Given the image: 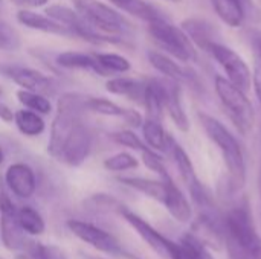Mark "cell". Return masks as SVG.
Here are the masks:
<instances>
[{"label": "cell", "instance_id": "obj_1", "mask_svg": "<svg viewBox=\"0 0 261 259\" xmlns=\"http://www.w3.org/2000/svg\"><path fill=\"white\" fill-rule=\"evenodd\" d=\"M200 119V124L203 130L206 131L208 137L219 147L223 162L228 168L229 172V183L232 191H240L245 183H246V163H245V156L242 151V147L236 140V137L229 133V130L216 118L206 114V113H199L197 114Z\"/></svg>", "mask_w": 261, "mask_h": 259}, {"label": "cell", "instance_id": "obj_2", "mask_svg": "<svg viewBox=\"0 0 261 259\" xmlns=\"http://www.w3.org/2000/svg\"><path fill=\"white\" fill-rule=\"evenodd\" d=\"M87 96L81 93L67 92L63 93L57 102V114L52 121L50 137L47 143V153L50 157H57L66 139L72 130L83 122V113L86 111Z\"/></svg>", "mask_w": 261, "mask_h": 259}, {"label": "cell", "instance_id": "obj_3", "mask_svg": "<svg viewBox=\"0 0 261 259\" xmlns=\"http://www.w3.org/2000/svg\"><path fill=\"white\" fill-rule=\"evenodd\" d=\"M75 9L87 20V23L116 43H122V37L130 31V23L115 8L99 0H73Z\"/></svg>", "mask_w": 261, "mask_h": 259}, {"label": "cell", "instance_id": "obj_4", "mask_svg": "<svg viewBox=\"0 0 261 259\" xmlns=\"http://www.w3.org/2000/svg\"><path fill=\"white\" fill-rule=\"evenodd\" d=\"M223 223L228 241L236 244L251 259H261V237L255 229L252 214L246 203L234 206L225 215Z\"/></svg>", "mask_w": 261, "mask_h": 259}, {"label": "cell", "instance_id": "obj_5", "mask_svg": "<svg viewBox=\"0 0 261 259\" xmlns=\"http://www.w3.org/2000/svg\"><path fill=\"white\" fill-rule=\"evenodd\" d=\"M216 92L237 130L243 136H248L255 125V111L246 96V92L234 85L225 76L216 78Z\"/></svg>", "mask_w": 261, "mask_h": 259}, {"label": "cell", "instance_id": "obj_6", "mask_svg": "<svg viewBox=\"0 0 261 259\" xmlns=\"http://www.w3.org/2000/svg\"><path fill=\"white\" fill-rule=\"evenodd\" d=\"M148 34L170 56L182 63H193L197 60V50L187 32L182 27L171 24L164 17L148 21Z\"/></svg>", "mask_w": 261, "mask_h": 259}, {"label": "cell", "instance_id": "obj_7", "mask_svg": "<svg viewBox=\"0 0 261 259\" xmlns=\"http://www.w3.org/2000/svg\"><path fill=\"white\" fill-rule=\"evenodd\" d=\"M206 52H210L216 61L222 66V69L226 72L228 79L237 85L239 89H242L243 92H248L252 85V73L248 67V64L245 63V60L234 52L231 47L220 44L217 41H213L208 44Z\"/></svg>", "mask_w": 261, "mask_h": 259}, {"label": "cell", "instance_id": "obj_8", "mask_svg": "<svg viewBox=\"0 0 261 259\" xmlns=\"http://www.w3.org/2000/svg\"><path fill=\"white\" fill-rule=\"evenodd\" d=\"M44 14H47L58 23L66 26L70 31L72 37L83 38L93 44H99V43H112L113 44V41L110 38H107L106 35L95 31L76 9H72L64 5H49L46 8Z\"/></svg>", "mask_w": 261, "mask_h": 259}, {"label": "cell", "instance_id": "obj_9", "mask_svg": "<svg viewBox=\"0 0 261 259\" xmlns=\"http://www.w3.org/2000/svg\"><path fill=\"white\" fill-rule=\"evenodd\" d=\"M118 214L139 234V237L161 256L168 259H176L179 253V243H174L168 238H165L162 234H159L151 224H148L144 218L127 209L125 206H121Z\"/></svg>", "mask_w": 261, "mask_h": 259}, {"label": "cell", "instance_id": "obj_10", "mask_svg": "<svg viewBox=\"0 0 261 259\" xmlns=\"http://www.w3.org/2000/svg\"><path fill=\"white\" fill-rule=\"evenodd\" d=\"M0 75L8 78L14 84L20 85V89L37 92L46 96L54 95V92L57 90V82L50 76L28 66L5 63V64H0Z\"/></svg>", "mask_w": 261, "mask_h": 259}, {"label": "cell", "instance_id": "obj_11", "mask_svg": "<svg viewBox=\"0 0 261 259\" xmlns=\"http://www.w3.org/2000/svg\"><path fill=\"white\" fill-rule=\"evenodd\" d=\"M67 229L76 237L80 238L83 243L92 246L93 249L109 253V255H124V250L119 244V241L110 235L109 232H106L104 229L92 224V223H86L81 220H69L67 221Z\"/></svg>", "mask_w": 261, "mask_h": 259}, {"label": "cell", "instance_id": "obj_12", "mask_svg": "<svg viewBox=\"0 0 261 259\" xmlns=\"http://www.w3.org/2000/svg\"><path fill=\"white\" fill-rule=\"evenodd\" d=\"M90 151H92V133L84 122H80L66 139L55 160L66 166L76 168L86 162Z\"/></svg>", "mask_w": 261, "mask_h": 259}, {"label": "cell", "instance_id": "obj_13", "mask_svg": "<svg viewBox=\"0 0 261 259\" xmlns=\"http://www.w3.org/2000/svg\"><path fill=\"white\" fill-rule=\"evenodd\" d=\"M173 157H174V162H176L177 169L180 172V177L184 179L185 185L190 189V194H191L193 202L197 203V206L202 208L203 211L213 208L211 198H210L208 192L205 191V188L202 186V183L199 182L197 174H196V169H194L193 162H191L190 156L187 154V151L180 145L174 143L173 145Z\"/></svg>", "mask_w": 261, "mask_h": 259}, {"label": "cell", "instance_id": "obj_14", "mask_svg": "<svg viewBox=\"0 0 261 259\" xmlns=\"http://www.w3.org/2000/svg\"><path fill=\"white\" fill-rule=\"evenodd\" d=\"M5 183L18 198H31L37 191V179L34 169L21 162L12 163L5 172Z\"/></svg>", "mask_w": 261, "mask_h": 259}, {"label": "cell", "instance_id": "obj_15", "mask_svg": "<svg viewBox=\"0 0 261 259\" xmlns=\"http://www.w3.org/2000/svg\"><path fill=\"white\" fill-rule=\"evenodd\" d=\"M162 96H164V107L168 111L171 121L180 131L190 130V121L184 108L182 102V89L176 81H162Z\"/></svg>", "mask_w": 261, "mask_h": 259}, {"label": "cell", "instance_id": "obj_16", "mask_svg": "<svg viewBox=\"0 0 261 259\" xmlns=\"http://www.w3.org/2000/svg\"><path fill=\"white\" fill-rule=\"evenodd\" d=\"M17 21L32 31L52 34V35H63V37H72L70 31L49 17L47 14H38L34 9H20L17 12Z\"/></svg>", "mask_w": 261, "mask_h": 259}, {"label": "cell", "instance_id": "obj_17", "mask_svg": "<svg viewBox=\"0 0 261 259\" xmlns=\"http://www.w3.org/2000/svg\"><path fill=\"white\" fill-rule=\"evenodd\" d=\"M161 180L165 182V198L162 205L168 209V212L171 214L174 220H177L179 223H188L193 217L190 202L187 200L184 192L177 188L171 176L167 179H161Z\"/></svg>", "mask_w": 261, "mask_h": 259}, {"label": "cell", "instance_id": "obj_18", "mask_svg": "<svg viewBox=\"0 0 261 259\" xmlns=\"http://www.w3.org/2000/svg\"><path fill=\"white\" fill-rule=\"evenodd\" d=\"M24 231L21 229L18 220H17V211L11 212H2L0 218V237L3 246L11 252H21L24 246L28 244V240L24 237Z\"/></svg>", "mask_w": 261, "mask_h": 259}, {"label": "cell", "instance_id": "obj_19", "mask_svg": "<svg viewBox=\"0 0 261 259\" xmlns=\"http://www.w3.org/2000/svg\"><path fill=\"white\" fill-rule=\"evenodd\" d=\"M55 63L67 70H89L93 72L99 76H107L109 73L99 66L98 60L95 55H89L84 52H73V50H66L61 52L55 56Z\"/></svg>", "mask_w": 261, "mask_h": 259}, {"label": "cell", "instance_id": "obj_20", "mask_svg": "<svg viewBox=\"0 0 261 259\" xmlns=\"http://www.w3.org/2000/svg\"><path fill=\"white\" fill-rule=\"evenodd\" d=\"M147 58L150 61V64L161 72L164 76H167L171 81H176L179 84L182 82H191V76L190 72L187 69H184L180 64H177L170 55L158 52V50H148Z\"/></svg>", "mask_w": 261, "mask_h": 259}, {"label": "cell", "instance_id": "obj_21", "mask_svg": "<svg viewBox=\"0 0 261 259\" xmlns=\"http://www.w3.org/2000/svg\"><path fill=\"white\" fill-rule=\"evenodd\" d=\"M145 85H147V82H141L135 78L118 76V78H110L106 82V90L112 95L125 96L132 101L144 104Z\"/></svg>", "mask_w": 261, "mask_h": 259}, {"label": "cell", "instance_id": "obj_22", "mask_svg": "<svg viewBox=\"0 0 261 259\" xmlns=\"http://www.w3.org/2000/svg\"><path fill=\"white\" fill-rule=\"evenodd\" d=\"M14 124L17 130L26 137H38L44 133L46 124L40 113H35L28 108L17 110L14 114Z\"/></svg>", "mask_w": 261, "mask_h": 259}, {"label": "cell", "instance_id": "obj_23", "mask_svg": "<svg viewBox=\"0 0 261 259\" xmlns=\"http://www.w3.org/2000/svg\"><path fill=\"white\" fill-rule=\"evenodd\" d=\"M119 183L159 202L164 203L165 198V182L164 180H150L144 177H119Z\"/></svg>", "mask_w": 261, "mask_h": 259}, {"label": "cell", "instance_id": "obj_24", "mask_svg": "<svg viewBox=\"0 0 261 259\" xmlns=\"http://www.w3.org/2000/svg\"><path fill=\"white\" fill-rule=\"evenodd\" d=\"M213 6L223 23L231 27H240L245 21V8L240 0H213Z\"/></svg>", "mask_w": 261, "mask_h": 259}, {"label": "cell", "instance_id": "obj_25", "mask_svg": "<svg viewBox=\"0 0 261 259\" xmlns=\"http://www.w3.org/2000/svg\"><path fill=\"white\" fill-rule=\"evenodd\" d=\"M142 134H144V140L147 147L154 151H165L170 147L171 139L165 133L161 121L147 118L142 122Z\"/></svg>", "mask_w": 261, "mask_h": 259}, {"label": "cell", "instance_id": "obj_26", "mask_svg": "<svg viewBox=\"0 0 261 259\" xmlns=\"http://www.w3.org/2000/svg\"><path fill=\"white\" fill-rule=\"evenodd\" d=\"M110 5H113L118 11H122L125 14H130L139 20L144 21H153L159 18V12L145 0H109Z\"/></svg>", "mask_w": 261, "mask_h": 259}, {"label": "cell", "instance_id": "obj_27", "mask_svg": "<svg viewBox=\"0 0 261 259\" xmlns=\"http://www.w3.org/2000/svg\"><path fill=\"white\" fill-rule=\"evenodd\" d=\"M176 259H214V256L206 250L205 243L200 238L185 234L179 243V253Z\"/></svg>", "mask_w": 261, "mask_h": 259}, {"label": "cell", "instance_id": "obj_28", "mask_svg": "<svg viewBox=\"0 0 261 259\" xmlns=\"http://www.w3.org/2000/svg\"><path fill=\"white\" fill-rule=\"evenodd\" d=\"M15 96H17L18 102L28 110H32V111L40 113V114H49L52 111V102L49 101V98L46 95L31 92V90H24V89H18L15 92Z\"/></svg>", "mask_w": 261, "mask_h": 259}, {"label": "cell", "instance_id": "obj_29", "mask_svg": "<svg viewBox=\"0 0 261 259\" xmlns=\"http://www.w3.org/2000/svg\"><path fill=\"white\" fill-rule=\"evenodd\" d=\"M182 29L187 32V35L190 37V40L193 43H196L199 47H202L203 50H206L208 44L214 41L213 40V35H211L210 24H206L202 20H196V18L185 20L182 23Z\"/></svg>", "mask_w": 261, "mask_h": 259}, {"label": "cell", "instance_id": "obj_30", "mask_svg": "<svg viewBox=\"0 0 261 259\" xmlns=\"http://www.w3.org/2000/svg\"><path fill=\"white\" fill-rule=\"evenodd\" d=\"M17 220L21 226V229L34 237H38L44 232L46 223L43 217L31 206H23L17 211Z\"/></svg>", "mask_w": 261, "mask_h": 259}, {"label": "cell", "instance_id": "obj_31", "mask_svg": "<svg viewBox=\"0 0 261 259\" xmlns=\"http://www.w3.org/2000/svg\"><path fill=\"white\" fill-rule=\"evenodd\" d=\"M86 110L101 114V116H109V118H124L125 110L124 107L118 105L116 102L106 99V98H93L87 96L86 99Z\"/></svg>", "mask_w": 261, "mask_h": 259}, {"label": "cell", "instance_id": "obj_32", "mask_svg": "<svg viewBox=\"0 0 261 259\" xmlns=\"http://www.w3.org/2000/svg\"><path fill=\"white\" fill-rule=\"evenodd\" d=\"M21 253L26 256V259H67L66 253L57 246L31 243V241H28Z\"/></svg>", "mask_w": 261, "mask_h": 259}, {"label": "cell", "instance_id": "obj_33", "mask_svg": "<svg viewBox=\"0 0 261 259\" xmlns=\"http://www.w3.org/2000/svg\"><path fill=\"white\" fill-rule=\"evenodd\" d=\"M99 66L107 72V73H127L132 69L130 61L119 55V53H113V52H102V53H96L95 55Z\"/></svg>", "mask_w": 261, "mask_h": 259}, {"label": "cell", "instance_id": "obj_34", "mask_svg": "<svg viewBox=\"0 0 261 259\" xmlns=\"http://www.w3.org/2000/svg\"><path fill=\"white\" fill-rule=\"evenodd\" d=\"M139 162L130 153H118L104 160V168L112 172H124L138 168Z\"/></svg>", "mask_w": 261, "mask_h": 259}, {"label": "cell", "instance_id": "obj_35", "mask_svg": "<svg viewBox=\"0 0 261 259\" xmlns=\"http://www.w3.org/2000/svg\"><path fill=\"white\" fill-rule=\"evenodd\" d=\"M110 139L118 143V145H122L125 148H130V150H136V151H144L147 150V143L139 137L136 136L132 130H119V131H115L110 134Z\"/></svg>", "mask_w": 261, "mask_h": 259}, {"label": "cell", "instance_id": "obj_36", "mask_svg": "<svg viewBox=\"0 0 261 259\" xmlns=\"http://www.w3.org/2000/svg\"><path fill=\"white\" fill-rule=\"evenodd\" d=\"M141 153H142V162H144V165H145L150 171L156 172L161 179L170 177V174H168V171H167V168H165V163H164L162 157H161L154 150L147 148V150H144V151H141Z\"/></svg>", "mask_w": 261, "mask_h": 259}, {"label": "cell", "instance_id": "obj_37", "mask_svg": "<svg viewBox=\"0 0 261 259\" xmlns=\"http://www.w3.org/2000/svg\"><path fill=\"white\" fill-rule=\"evenodd\" d=\"M20 47V37L8 24L0 23V49L2 50H15Z\"/></svg>", "mask_w": 261, "mask_h": 259}, {"label": "cell", "instance_id": "obj_38", "mask_svg": "<svg viewBox=\"0 0 261 259\" xmlns=\"http://www.w3.org/2000/svg\"><path fill=\"white\" fill-rule=\"evenodd\" d=\"M11 211H15V206L12 205L11 198L8 197L5 186H3V182L0 179V214L2 212H11Z\"/></svg>", "mask_w": 261, "mask_h": 259}, {"label": "cell", "instance_id": "obj_39", "mask_svg": "<svg viewBox=\"0 0 261 259\" xmlns=\"http://www.w3.org/2000/svg\"><path fill=\"white\" fill-rule=\"evenodd\" d=\"M9 2L21 9H35V8L46 6L49 3V0H9Z\"/></svg>", "mask_w": 261, "mask_h": 259}, {"label": "cell", "instance_id": "obj_40", "mask_svg": "<svg viewBox=\"0 0 261 259\" xmlns=\"http://www.w3.org/2000/svg\"><path fill=\"white\" fill-rule=\"evenodd\" d=\"M124 121H125V124H128L130 127H135V128H138V127H141L142 125V116L136 111V110H125V114H124V118H122Z\"/></svg>", "mask_w": 261, "mask_h": 259}, {"label": "cell", "instance_id": "obj_41", "mask_svg": "<svg viewBox=\"0 0 261 259\" xmlns=\"http://www.w3.org/2000/svg\"><path fill=\"white\" fill-rule=\"evenodd\" d=\"M14 114H15V111H12V108L8 104L0 101V121H3L5 124H12Z\"/></svg>", "mask_w": 261, "mask_h": 259}, {"label": "cell", "instance_id": "obj_42", "mask_svg": "<svg viewBox=\"0 0 261 259\" xmlns=\"http://www.w3.org/2000/svg\"><path fill=\"white\" fill-rule=\"evenodd\" d=\"M252 85H254V90H255V95L258 98V102L261 105V67H258L255 70V73L252 75Z\"/></svg>", "mask_w": 261, "mask_h": 259}, {"label": "cell", "instance_id": "obj_43", "mask_svg": "<svg viewBox=\"0 0 261 259\" xmlns=\"http://www.w3.org/2000/svg\"><path fill=\"white\" fill-rule=\"evenodd\" d=\"M252 46H254V49H255V52H257V55H258V58H260L261 61V31L255 32V35L252 37Z\"/></svg>", "mask_w": 261, "mask_h": 259}, {"label": "cell", "instance_id": "obj_44", "mask_svg": "<svg viewBox=\"0 0 261 259\" xmlns=\"http://www.w3.org/2000/svg\"><path fill=\"white\" fill-rule=\"evenodd\" d=\"M240 3L243 5L245 12H246V9H254V2L252 0H240Z\"/></svg>", "mask_w": 261, "mask_h": 259}, {"label": "cell", "instance_id": "obj_45", "mask_svg": "<svg viewBox=\"0 0 261 259\" xmlns=\"http://www.w3.org/2000/svg\"><path fill=\"white\" fill-rule=\"evenodd\" d=\"M3 160H5V154H3V150L0 148V165L3 163Z\"/></svg>", "mask_w": 261, "mask_h": 259}, {"label": "cell", "instance_id": "obj_46", "mask_svg": "<svg viewBox=\"0 0 261 259\" xmlns=\"http://www.w3.org/2000/svg\"><path fill=\"white\" fill-rule=\"evenodd\" d=\"M170 2H173V3H180L182 0H170Z\"/></svg>", "mask_w": 261, "mask_h": 259}, {"label": "cell", "instance_id": "obj_47", "mask_svg": "<svg viewBox=\"0 0 261 259\" xmlns=\"http://www.w3.org/2000/svg\"><path fill=\"white\" fill-rule=\"evenodd\" d=\"M89 259H102V258H96V256H90Z\"/></svg>", "mask_w": 261, "mask_h": 259}, {"label": "cell", "instance_id": "obj_48", "mask_svg": "<svg viewBox=\"0 0 261 259\" xmlns=\"http://www.w3.org/2000/svg\"><path fill=\"white\" fill-rule=\"evenodd\" d=\"M0 259H2V258H0Z\"/></svg>", "mask_w": 261, "mask_h": 259}]
</instances>
